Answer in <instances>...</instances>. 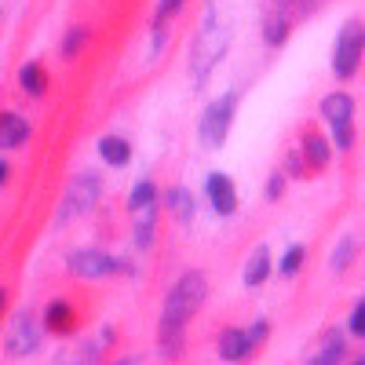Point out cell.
Returning a JSON list of instances; mask_svg holds the SVG:
<instances>
[{
	"label": "cell",
	"mask_w": 365,
	"mask_h": 365,
	"mask_svg": "<svg viewBox=\"0 0 365 365\" xmlns=\"http://www.w3.org/2000/svg\"><path fill=\"white\" fill-rule=\"evenodd\" d=\"M303 158H307L311 168H325L329 165V143L318 139V135H311L307 143H303Z\"/></svg>",
	"instance_id": "cell-18"
},
{
	"label": "cell",
	"mask_w": 365,
	"mask_h": 365,
	"mask_svg": "<svg viewBox=\"0 0 365 365\" xmlns=\"http://www.w3.org/2000/svg\"><path fill=\"white\" fill-rule=\"evenodd\" d=\"M154 197H158V190H154V182H139V187L132 190V197H128V208L135 212V208H146V205H154Z\"/></svg>",
	"instance_id": "cell-19"
},
{
	"label": "cell",
	"mask_w": 365,
	"mask_h": 365,
	"mask_svg": "<svg viewBox=\"0 0 365 365\" xmlns=\"http://www.w3.org/2000/svg\"><path fill=\"white\" fill-rule=\"evenodd\" d=\"M354 336H365V303H358L354 307V314H351V325H347Z\"/></svg>",
	"instance_id": "cell-22"
},
{
	"label": "cell",
	"mask_w": 365,
	"mask_h": 365,
	"mask_svg": "<svg viewBox=\"0 0 365 365\" xmlns=\"http://www.w3.org/2000/svg\"><path fill=\"white\" fill-rule=\"evenodd\" d=\"M351 252H354V237H344V241H340V249L332 252L329 267H332V270H347V263H351Z\"/></svg>",
	"instance_id": "cell-20"
},
{
	"label": "cell",
	"mask_w": 365,
	"mask_h": 365,
	"mask_svg": "<svg viewBox=\"0 0 365 365\" xmlns=\"http://www.w3.org/2000/svg\"><path fill=\"white\" fill-rule=\"evenodd\" d=\"M354 365H365V358H358V361H354Z\"/></svg>",
	"instance_id": "cell-28"
},
{
	"label": "cell",
	"mask_w": 365,
	"mask_h": 365,
	"mask_svg": "<svg viewBox=\"0 0 365 365\" xmlns=\"http://www.w3.org/2000/svg\"><path fill=\"white\" fill-rule=\"evenodd\" d=\"M340 358H344V336H340V332H325L318 354H314L307 365H336Z\"/></svg>",
	"instance_id": "cell-13"
},
{
	"label": "cell",
	"mask_w": 365,
	"mask_h": 365,
	"mask_svg": "<svg viewBox=\"0 0 365 365\" xmlns=\"http://www.w3.org/2000/svg\"><path fill=\"white\" fill-rule=\"evenodd\" d=\"M0 311H4V289H0Z\"/></svg>",
	"instance_id": "cell-27"
},
{
	"label": "cell",
	"mask_w": 365,
	"mask_h": 365,
	"mask_svg": "<svg viewBox=\"0 0 365 365\" xmlns=\"http://www.w3.org/2000/svg\"><path fill=\"white\" fill-rule=\"evenodd\" d=\"M292 4H296V0H270V15L267 19H289Z\"/></svg>",
	"instance_id": "cell-23"
},
{
	"label": "cell",
	"mask_w": 365,
	"mask_h": 365,
	"mask_svg": "<svg viewBox=\"0 0 365 365\" xmlns=\"http://www.w3.org/2000/svg\"><path fill=\"white\" fill-rule=\"evenodd\" d=\"M227 48V29L220 26V15H216V0H208L205 4V19H201V29H197V44H194V58H190V66H194V81L205 84L212 66H216V58L223 55Z\"/></svg>",
	"instance_id": "cell-2"
},
{
	"label": "cell",
	"mask_w": 365,
	"mask_h": 365,
	"mask_svg": "<svg viewBox=\"0 0 365 365\" xmlns=\"http://www.w3.org/2000/svg\"><path fill=\"white\" fill-rule=\"evenodd\" d=\"M44 322H48V329H55V332H70V329H73V311H70V303H51L48 314H44Z\"/></svg>",
	"instance_id": "cell-16"
},
{
	"label": "cell",
	"mask_w": 365,
	"mask_h": 365,
	"mask_svg": "<svg viewBox=\"0 0 365 365\" xmlns=\"http://www.w3.org/2000/svg\"><path fill=\"white\" fill-rule=\"evenodd\" d=\"M29 139V125L19 113H4L0 117V150H19Z\"/></svg>",
	"instance_id": "cell-11"
},
{
	"label": "cell",
	"mask_w": 365,
	"mask_h": 365,
	"mask_svg": "<svg viewBox=\"0 0 365 365\" xmlns=\"http://www.w3.org/2000/svg\"><path fill=\"white\" fill-rule=\"evenodd\" d=\"M278 194H282V175H274L270 187H267V197H278Z\"/></svg>",
	"instance_id": "cell-25"
},
{
	"label": "cell",
	"mask_w": 365,
	"mask_h": 365,
	"mask_svg": "<svg viewBox=\"0 0 365 365\" xmlns=\"http://www.w3.org/2000/svg\"><path fill=\"white\" fill-rule=\"evenodd\" d=\"M168 212L175 216V223H190L194 220V194L182 190V187L168 190Z\"/></svg>",
	"instance_id": "cell-14"
},
{
	"label": "cell",
	"mask_w": 365,
	"mask_h": 365,
	"mask_svg": "<svg viewBox=\"0 0 365 365\" xmlns=\"http://www.w3.org/2000/svg\"><path fill=\"white\" fill-rule=\"evenodd\" d=\"M179 4H182V0H165V8L158 11V29L168 22V15H175V11H179Z\"/></svg>",
	"instance_id": "cell-24"
},
{
	"label": "cell",
	"mask_w": 365,
	"mask_h": 365,
	"mask_svg": "<svg viewBox=\"0 0 365 365\" xmlns=\"http://www.w3.org/2000/svg\"><path fill=\"white\" fill-rule=\"evenodd\" d=\"M208 201H212V208H216V216H234L237 190H234L230 175H223V172H212L208 175Z\"/></svg>",
	"instance_id": "cell-8"
},
{
	"label": "cell",
	"mask_w": 365,
	"mask_h": 365,
	"mask_svg": "<svg viewBox=\"0 0 365 365\" xmlns=\"http://www.w3.org/2000/svg\"><path fill=\"white\" fill-rule=\"evenodd\" d=\"M19 81H22V88L29 91V96H41V91L48 88V73H44V70H41L37 63H29V66H22Z\"/></svg>",
	"instance_id": "cell-17"
},
{
	"label": "cell",
	"mask_w": 365,
	"mask_h": 365,
	"mask_svg": "<svg viewBox=\"0 0 365 365\" xmlns=\"http://www.w3.org/2000/svg\"><path fill=\"white\" fill-rule=\"evenodd\" d=\"M41 344V325L34 322V314H19L11 322V354H34Z\"/></svg>",
	"instance_id": "cell-9"
},
{
	"label": "cell",
	"mask_w": 365,
	"mask_h": 365,
	"mask_svg": "<svg viewBox=\"0 0 365 365\" xmlns=\"http://www.w3.org/2000/svg\"><path fill=\"white\" fill-rule=\"evenodd\" d=\"M322 117L332 128V143H336L340 150H351V143H354V103H351V96H344V91L325 96L322 99Z\"/></svg>",
	"instance_id": "cell-3"
},
{
	"label": "cell",
	"mask_w": 365,
	"mask_h": 365,
	"mask_svg": "<svg viewBox=\"0 0 365 365\" xmlns=\"http://www.w3.org/2000/svg\"><path fill=\"white\" fill-rule=\"evenodd\" d=\"M113 270H117V259H110L99 249H81L70 256V274H77V278H106Z\"/></svg>",
	"instance_id": "cell-7"
},
{
	"label": "cell",
	"mask_w": 365,
	"mask_h": 365,
	"mask_svg": "<svg viewBox=\"0 0 365 365\" xmlns=\"http://www.w3.org/2000/svg\"><path fill=\"white\" fill-rule=\"evenodd\" d=\"M205 292H208V282H205V274L190 270V274H182V278L172 285L168 299H165V311H161V325H158V347L175 358L179 347H182V329H187V322L201 311V303H205Z\"/></svg>",
	"instance_id": "cell-1"
},
{
	"label": "cell",
	"mask_w": 365,
	"mask_h": 365,
	"mask_svg": "<svg viewBox=\"0 0 365 365\" xmlns=\"http://www.w3.org/2000/svg\"><path fill=\"white\" fill-rule=\"evenodd\" d=\"M267 274H270V252L267 249H256V256L245 267V285H263Z\"/></svg>",
	"instance_id": "cell-15"
},
{
	"label": "cell",
	"mask_w": 365,
	"mask_h": 365,
	"mask_svg": "<svg viewBox=\"0 0 365 365\" xmlns=\"http://www.w3.org/2000/svg\"><path fill=\"white\" fill-rule=\"evenodd\" d=\"M234 110H237V96H234V91H227L223 99H216L205 110V117H201V143L208 150L223 146V139L230 132V120H234Z\"/></svg>",
	"instance_id": "cell-5"
},
{
	"label": "cell",
	"mask_w": 365,
	"mask_h": 365,
	"mask_svg": "<svg viewBox=\"0 0 365 365\" xmlns=\"http://www.w3.org/2000/svg\"><path fill=\"white\" fill-rule=\"evenodd\" d=\"M299 263H303V249L292 245V249L285 252V259H282V274H289V278H292V274L299 270Z\"/></svg>",
	"instance_id": "cell-21"
},
{
	"label": "cell",
	"mask_w": 365,
	"mask_h": 365,
	"mask_svg": "<svg viewBox=\"0 0 365 365\" xmlns=\"http://www.w3.org/2000/svg\"><path fill=\"white\" fill-rule=\"evenodd\" d=\"M361 44H365L361 22H347V26H344V34L336 37V51H332V73H336L340 81H351V77L358 73Z\"/></svg>",
	"instance_id": "cell-4"
},
{
	"label": "cell",
	"mask_w": 365,
	"mask_h": 365,
	"mask_svg": "<svg viewBox=\"0 0 365 365\" xmlns=\"http://www.w3.org/2000/svg\"><path fill=\"white\" fill-rule=\"evenodd\" d=\"M99 194H103V179H99L96 172H81V175H73L70 190H66L63 220H70V216H84V212L99 201Z\"/></svg>",
	"instance_id": "cell-6"
},
{
	"label": "cell",
	"mask_w": 365,
	"mask_h": 365,
	"mask_svg": "<svg viewBox=\"0 0 365 365\" xmlns=\"http://www.w3.org/2000/svg\"><path fill=\"white\" fill-rule=\"evenodd\" d=\"M99 158H103L106 165L120 168V165H128V158H132V146H128L125 139H117V135H106V139H99Z\"/></svg>",
	"instance_id": "cell-12"
},
{
	"label": "cell",
	"mask_w": 365,
	"mask_h": 365,
	"mask_svg": "<svg viewBox=\"0 0 365 365\" xmlns=\"http://www.w3.org/2000/svg\"><path fill=\"white\" fill-rule=\"evenodd\" d=\"M4 179H8V165L0 161V187H4Z\"/></svg>",
	"instance_id": "cell-26"
},
{
	"label": "cell",
	"mask_w": 365,
	"mask_h": 365,
	"mask_svg": "<svg viewBox=\"0 0 365 365\" xmlns=\"http://www.w3.org/2000/svg\"><path fill=\"white\" fill-rule=\"evenodd\" d=\"M252 336L245 329H227L223 336H220V358H227V361H241V358H249L252 354Z\"/></svg>",
	"instance_id": "cell-10"
}]
</instances>
